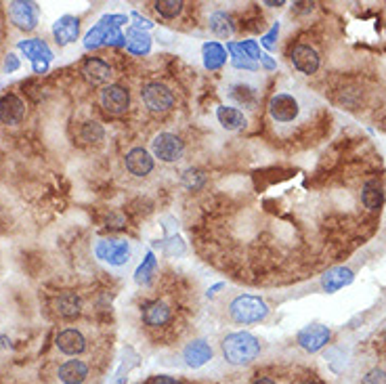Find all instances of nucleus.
Segmentation results:
<instances>
[{
	"instance_id": "36",
	"label": "nucleus",
	"mask_w": 386,
	"mask_h": 384,
	"mask_svg": "<svg viewBox=\"0 0 386 384\" xmlns=\"http://www.w3.org/2000/svg\"><path fill=\"white\" fill-rule=\"evenodd\" d=\"M278 36H280V23H275V26L271 28V32L260 40L262 46H264L267 50H273L275 46H278V42H275V40H278Z\"/></svg>"
},
{
	"instance_id": "44",
	"label": "nucleus",
	"mask_w": 386,
	"mask_h": 384,
	"mask_svg": "<svg viewBox=\"0 0 386 384\" xmlns=\"http://www.w3.org/2000/svg\"><path fill=\"white\" fill-rule=\"evenodd\" d=\"M298 384H313V382H298Z\"/></svg>"
},
{
	"instance_id": "18",
	"label": "nucleus",
	"mask_w": 386,
	"mask_h": 384,
	"mask_svg": "<svg viewBox=\"0 0 386 384\" xmlns=\"http://www.w3.org/2000/svg\"><path fill=\"white\" fill-rule=\"evenodd\" d=\"M141 317H143V323L149 327H164L166 323H171L173 311L164 300H149L143 305Z\"/></svg>"
},
{
	"instance_id": "42",
	"label": "nucleus",
	"mask_w": 386,
	"mask_h": 384,
	"mask_svg": "<svg viewBox=\"0 0 386 384\" xmlns=\"http://www.w3.org/2000/svg\"><path fill=\"white\" fill-rule=\"evenodd\" d=\"M252 384H278L273 378H269V376H258V378H254L252 380Z\"/></svg>"
},
{
	"instance_id": "37",
	"label": "nucleus",
	"mask_w": 386,
	"mask_h": 384,
	"mask_svg": "<svg viewBox=\"0 0 386 384\" xmlns=\"http://www.w3.org/2000/svg\"><path fill=\"white\" fill-rule=\"evenodd\" d=\"M147 384H183L181 380L173 378V376H166V374H160V376H153Z\"/></svg>"
},
{
	"instance_id": "45",
	"label": "nucleus",
	"mask_w": 386,
	"mask_h": 384,
	"mask_svg": "<svg viewBox=\"0 0 386 384\" xmlns=\"http://www.w3.org/2000/svg\"><path fill=\"white\" fill-rule=\"evenodd\" d=\"M145 384H147V382H145Z\"/></svg>"
},
{
	"instance_id": "39",
	"label": "nucleus",
	"mask_w": 386,
	"mask_h": 384,
	"mask_svg": "<svg viewBox=\"0 0 386 384\" xmlns=\"http://www.w3.org/2000/svg\"><path fill=\"white\" fill-rule=\"evenodd\" d=\"M133 19L137 21V23H135V28H137V30H141V32H143V30H149V28L153 26V23L149 21V19H145V17H141L139 13H133Z\"/></svg>"
},
{
	"instance_id": "14",
	"label": "nucleus",
	"mask_w": 386,
	"mask_h": 384,
	"mask_svg": "<svg viewBox=\"0 0 386 384\" xmlns=\"http://www.w3.org/2000/svg\"><path fill=\"white\" fill-rule=\"evenodd\" d=\"M26 118V103L19 95L7 93L0 97V122L7 126H17Z\"/></svg>"
},
{
	"instance_id": "6",
	"label": "nucleus",
	"mask_w": 386,
	"mask_h": 384,
	"mask_svg": "<svg viewBox=\"0 0 386 384\" xmlns=\"http://www.w3.org/2000/svg\"><path fill=\"white\" fill-rule=\"evenodd\" d=\"M151 155L164 164H177L185 155V141L175 133H157L151 139Z\"/></svg>"
},
{
	"instance_id": "3",
	"label": "nucleus",
	"mask_w": 386,
	"mask_h": 384,
	"mask_svg": "<svg viewBox=\"0 0 386 384\" xmlns=\"http://www.w3.org/2000/svg\"><path fill=\"white\" fill-rule=\"evenodd\" d=\"M269 315V305L254 294H240L229 303V317L240 325H252L264 321Z\"/></svg>"
},
{
	"instance_id": "30",
	"label": "nucleus",
	"mask_w": 386,
	"mask_h": 384,
	"mask_svg": "<svg viewBox=\"0 0 386 384\" xmlns=\"http://www.w3.org/2000/svg\"><path fill=\"white\" fill-rule=\"evenodd\" d=\"M80 139L84 143H101L105 139V128L97 120H86L80 126Z\"/></svg>"
},
{
	"instance_id": "27",
	"label": "nucleus",
	"mask_w": 386,
	"mask_h": 384,
	"mask_svg": "<svg viewBox=\"0 0 386 384\" xmlns=\"http://www.w3.org/2000/svg\"><path fill=\"white\" fill-rule=\"evenodd\" d=\"M126 50L133 55H147L151 50V36L137 28L128 30L126 34Z\"/></svg>"
},
{
	"instance_id": "11",
	"label": "nucleus",
	"mask_w": 386,
	"mask_h": 384,
	"mask_svg": "<svg viewBox=\"0 0 386 384\" xmlns=\"http://www.w3.org/2000/svg\"><path fill=\"white\" fill-rule=\"evenodd\" d=\"M329 338H332V332H329L327 325H321V323H311L307 327H302V330L296 334V343L300 349H305L307 353H317L321 351Z\"/></svg>"
},
{
	"instance_id": "28",
	"label": "nucleus",
	"mask_w": 386,
	"mask_h": 384,
	"mask_svg": "<svg viewBox=\"0 0 386 384\" xmlns=\"http://www.w3.org/2000/svg\"><path fill=\"white\" fill-rule=\"evenodd\" d=\"M227 52H229V57H231V64L235 70H246V72H258V64L252 61L248 55L242 50L240 42H227Z\"/></svg>"
},
{
	"instance_id": "40",
	"label": "nucleus",
	"mask_w": 386,
	"mask_h": 384,
	"mask_svg": "<svg viewBox=\"0 0 386 384\" xmlns=\"http://www.w3.org/2000/svg\"><path fill=\"white\" fill-rule=\"evenodd\" d=\"M5 70H7L9 74L15 72V70H19V59H17V55H9L7 61H5Z\"/></svg>"
},
{
	"instance_id": "38",
	"label": "nucleus",
	"mask_w": 386,
	"mask_h": 384,
	"mask_svg": "<svg viewBox=\"0 0 386 384\" xmlns=\"http://www.w3.org/2000/svg\"><path fill=\"white\" fill-rule=\"evenodd\" d=\"M294 13H298V15H305V13H311L313 9H315V3H294Z\"/></svg>"
},
{
	"instance_id": "43",
	"label": "nucleus",
	"mask_w": 386,
	"mask_h": 384,
	"mask_svg": "<svg viewBox=\"0 0 386 384\" xmlns=\"http://www.w3.org/2000/svg\"><path fill=\"white\" fill-rule=\"evenodd\" d=\"M264 5H267V7H282V5H284V0H280V3H273V0H267Z\"/></svg>"
},
{
	"instance_id": "12",
	"label": "nucleus",
	"mask_w": 386,
	"mask_h": 384,
	"mask_svg": "<svg viewBox=\"0 0 386 384\" xmlns=\"http://www.w3.org/2000/svg\"><path fill=\"white\" fill-rule=\"evenodd\" d=\"M124 166H126V171H128L133 177L143 179V177H147V175L153 173V169H155V157H153L151 151L145 149V147H133V149H128L126 155H124Z\"/></svg>"
},
{
	"instance_id": "13",
	"label": "nucleus",
	"mask_w": 386,
	"mask_h": 384,
	"mask_svg": "<svg viewBox=\"0 0 386 384\" xmlns=\"http://www.w3.org/2000/svg\"><path fill=\"white\" fill-rule=\"evenodd\" d=\"M290 64L300 74L313 76V74H317V70L321 66V57H319V52L311 44H296L290 50Z\"/></svg>"
},
{
	"instance_id": "7",
	"label": "nucleus",
	"mask_w": 386,
	"mask_h": 384,
	"mask_svg": "<svg viewBox=\"0 0 386 384\" xmlns=\"http://www.w3.org/2000/svg\"><path fill=\"white\" fill-rule=\"evenodd\" d=\"M99 103L109 116H122L131 109L133 97L128 86L118 84V82H109L107 86L101 88L99 93Z\"/></svg>"
},
{
	"instance_id": "9",
	"label": "nucleus",
	"mask_w": 386,
	"mask_h": 384,
	"mask_svg": "<svg viewBox=\"0 0 386 384\" xmlns=\"http://www.w3.org/2000/svg\"><path fill=\"white\" fill-rule=\"evenodd\" d=\"M17 48L26 55V57H28L30 61H32L36 74L46 72L48 64L52 61V50H50V46H48L44 40H40V38L21 40V42L17 44Z\"/></svg>"
},
{
	"instance_id": "21",
	"label": "nucleus",
	"mask_w": 386,
	"mask_h": 384,
	"mask_svg": "<svg viewBox=\"0 0 386 384\" xmlns=\"http://www.w3.org/2000/svg\"><path fill=\"white\" fill-rule=\"evenodd\" d=\"M353 280H355L353 269H349V267H334V269H329L325 276L321 278V288L327 294H334V292L351 286Z\"/></svg>"
},
{
	"instance_id": "22",
	"label": "nucleus",
	"mask_w": 386,
	"mask_h": 384,
	"mask_svg": "<svg viewBox=\"0 0 386 384\" xmlns=\"http://www.w3.org/2000/svg\"><path fill=\"white\" fill-rule=\"evenodd\" d=\"M229 59L227 55V46H223L216 40H210V42H204L202 46V61H204V68L210 70V72H216L220 70Z\"/></svg>"
},
{
	"instance_id": "10",
	"label": "nucleus",
	"mask_w": 386,
	"mask_h": 384,
	"mask_svg": "<svg viewBox=\"0 0 386 384\" xmlns=\"http://www.w3.org/2000/svg\"><path fill=\"white\" fill-rule=\"evenodd\" d=\"M9 15H11V21L15 23L17 30L32 32L38 26L40 9L36 3H30V0H15V3L9 5Z\"/></svg>"
},
{
	"instance_id": "29",
	"label": "nucleus",
	"mask_w": 386,
	"mask_h": 384,
	"mask_svg": "<svg viewBox=\"0 0 386 384\" xmlns=\"http://www.w3.org/2000/svg\"><path fill=\"white\" fill-rule=\"evenodd\" d=\"M153 9L164 19H175V17H179L183 13L185 3H183V0H155Z\"/></svg>"
},
{
	"instance_id": "41",
	"label": "nucleus",
	"mask_w": 386,
	"mask_h": 384,
	"mask_svg": "<svg viewBox=\"0 0 386 384\" xmlns=\"http://www.w3.org/2000/svg\"><path fill=\"white\" fill-rule=\"evenodd\" d=\"M258 64H262V66H264L267 70H275V68H278V64H275V61H273V59L269 57L267 52H262V55H260V61H258Z\"/></svg>"
},
{
	"instance_id": "16",
	"label": "nucleus",
	"mask_w": 386,
	"mask_h": 384,
	"mask_svg": "<svg viewBox=\"0 0 386 384\" xmlns=\"http://www.w3.org/2000/svg\"><path fill=\"white\" fill-rule=\"evenodd\" d=\"M55 345H57V349L68 355V357H76V355H82L86 351V336L78 330V327H66V330H61L57 334V338H55Z\"/></svg>"
},
{
	"instance_id": "32",
	"label": "nucleus",
	"mask_w": 386,
	"mask_h": 384,
	"mask_svg": "<svg viewBox=\"0 0 386 384\" xmlns=\"http://www.w3.org/2000/svg\"><path fill=\"white\" fill-rule=\"evenodd\" d=\"M153 271H155V258H153V254L149 252V254H147V258L143 260V265L137 269V282H139V284H143V286H147V284L151 282Z\"/></svg>"
},
{
	"instance_id": "35",
	"label": "nucleus",
	"mask_w": 386,
	"mask_h": 384,
	"mask_svg": "<svg viewBox=\"0 0 386 384\" xmlns=\"http://www.w3.org/2000/svg\"><path fill=\"white\" fill-rule=\"evenodd\" d=\"M240 46H242V50L248 55V57L252 59V61H260V55H262V50H260V46H258V42L256 40H242L240 42Z\"/></svg>"
},
{
	"instance_id": "26",
	"label": "nucleus",
	"mask_w": 386,
	"mask_h": 384,
	"mask_svg": "<svg viewBox=\"0 0 386 384\" xmlns=\"http://www.w3.org/2000/svg\"><path fill=\"white\" fill-rule=\"evenodd\" d=\"M361 202L367 210H380L384 204V189L380 185V181L369 179L365 181L363 189H361Z\"/></svg>"
},
{
	"instance_id": "17",
	"label": "nucleus",
	"mask_w": 386,
	"mask_h": 384,
	"mask_svg": "<svg viewBox=\"0 0 386 384\" xmlns=\"http://www.w3.org/2000/svg\"><path fill=\"white\" fill-rule=\"evenodd\" d=\"M212 357H214V351H212L210 343L204 340V338H195V340L187 343L185 349H183V361L191 369L204 367Z\"/></svg>"
},
{
	"instance_id": "19",
	"label": "nucleus",
	"mask_w": 386,
	"mask_h": 384,
	"mask_svg": "<svg viewBox=\"0 0 386 384\" xmlns=\"http://www.w3.org/2000/svg\"><path fill=\"white\" fill-rule=\"evenodd\" d=\"M216 120L229 133L242 131L248 126V116L244 114V109L235 107V105H218L216 107Z\"/></svg>"
},
{
	"instance_id": "33",
	"label": "nucleus",
	"mask_w": 386,
	"mask_h": 384,
	"mask_svg": "<svg viewBox=\"0 0 386 384\" xmlns=\"http://www.w3.org/2000/svg\"><path fill=\"white\" fill-rule=\"evenodd\" d=\"M183 183H185L187 189L195 191V189H200L206 183V175L202 171H197V169H187L183 173Z\"/></svg>"
},
{
	"instance_id": "1",
	"label": "nucleus",
	"mask_w": 386,
	"mask_h": 384,
	"mask_svg": "<svg viewBox=\"0 0 386 384\" xmlns=\"http://www.w3.org/2000/svg\"><path fill=\"white\" fill-rule=\"evenodd\" d=\"M220 353L229 365L244 367L258 359L260 340L250 332H231L220 340Z\"/></svg>"
},
{
	"instance_id": "31",
	"label": "nucleus",
	"mask_w": 386,
	"mask_h": 384,
	"mask_svg": "<svg viewBox=\"0 0 386 384\" xmlns=\"http://www.w3.org/2000/svg\"><path fill=\"white\" fill-rule=\"evenodd\" d=\"M105 36H107V26L105 21H99L86 36H84V46L90 50V48H99L105 44Z\"/></svg>"
},
{
	"instance_id": "5",
	"label": "nucleus",
	"mask_w": 386,
	"mask_h": 384,
	"mask_svg": "<svg viewBox=\"0 0 386 384\" xmlns=\"http://www.w3.org/2000/svg\"><path fill=\"white\" fill-rule=\"evenodd\" d=\"M225 95L227 99L235 105V107H244L248 112H254V109L260 107V101H262V93H260V86L250 80V78H238V80H231L225 88Z\"/></svg>"
},
{
	"instance_id": "34",
	"label": "nucleus",
	"mask_w": 386,
	"mask_h": 384,
	"mask_svg": "<svg viewBox=\"0 0 386 384\" xmlns=\"http://www.w3.org/2000/svg\"><path fill=\"white\" fill-rule=\"evenodd\" d=\"M361 384H386V372L382 367H371L361 378Z\"/></svg>"
},
{
	"instance_id": "2",
	"label": "nucleus",
	"mask_w": 386,
	"mask_h": 384,
	"mask_svg": "<svg viewBox=\"0 0 386 384\" xmlns=\"http://www.w3.org/2000/svg\"><path fill=\"white\" fill-rule=\"evenodd\" d=\"M267 112H269V118L273 120V124H278V126H292L302 116V101H300L298 95L288 93V90L275 93L269 99Z\"/></svg>"
},
{
	"instance_id": "24",
	"label": "nucleus",
	"mask_w": 386,
	"mask_h": 384,
	"mask_svg": "<svg viewBox=\"0 0 386 384\" xmlns=\"http://www.w3.org/2000/svg\"><path fill=\"white\" fill-rule=\"evenodd\" d=\"M208 28L210 32L220 38V40H227L235 34V23H233V17L225 11H214L208 19Z\"/></svg>"
},
{
	"instance_id": "25",
	"label": "nucleus",
	"mask_w": 386,
	"mask_h": 384,
	"mask_svg": "<svg viewBox=\"0 0 386 384\" xmlns=\"http://www.w3.org/2000/svg\"><path fill=\"white\" fill-rule=\"evenodd\" d=\"M55 309L66 319H74L82 313V298L76 292H64L55 298Z\"/></svg>"
},
{
	"instance_id": "8",
	"label": "nucleus",
	"mask_w": 386,
	"mask_h": 384,
	"mask_svg": "<svg viewBox=\"0 0 386 384\" xmlns=\"http://www.w3.org/2000/svg\"><path fill=\"white\" fill-rule=\"evenodd\" d=\"M95 254L112 267H124L131 260V244L126 240H99Z\"/></svg>"
},
{
	"instance_id": "20",
	"label": "nucleus",
	"mask_w": 386,
	"mask_h": 384,
	"mask_svg": "<svg viewBox=\"0 0 386 384\" xmlns=\"http://www.w3.org/2000/svg\"><path fill=\"white\" fill-rule=\"evenodd\" d=\"M80 36V19L74 15H64L55 21L52 26V38L59 46H66L74 40H78Z\"/></svg>"
},
{
	"instance_id": "4",
	"label": "nucleus",
	"mask_w": 386,
	"mask_h": 384,
	"mask_svg": "<svg viewBox=\"0 0 386 384\" xmlns=\"http://www.w3.org/2000/svg\"><path fill=\"white\" fill-rule=\"evenodd\" d=\"M141 101L147 107V112L151 114H168L177 103L175 90L157 80L145 82L141 88Z\"/></svg>"
},
{
	"instance_id": "15",
	"label": "nucleus",
	"mask_w": 386,
	"mask_h": 384,
	"mask_svg": "<svg viewBox=\"0 0 386 384\" xmlns=\"http://www.w3.org/2000/svg\"><path fill=\"white\" fill-rule=\"evenodd\" d=\"M112 66L101 57H86L82 61V76L90 86H107L112 80Z\"/></svg>"
},
{
	"instance_id": "23",
	"label": "nucleus",
	"mask_w": 386,
	"mask_h": 384,
	"mask_svg": "<svg viewBox=\"0 0 386 384\" xmlns=\"http://www.w3.org/2000/svg\"><path fill=\"white\" fill-rule=\"evenodd\" d=\"M88 363H84L82 359H70L66 363L59 365L57 369V378L64 384H84L88 378Z\"/></svg>"
}]
</instances>
